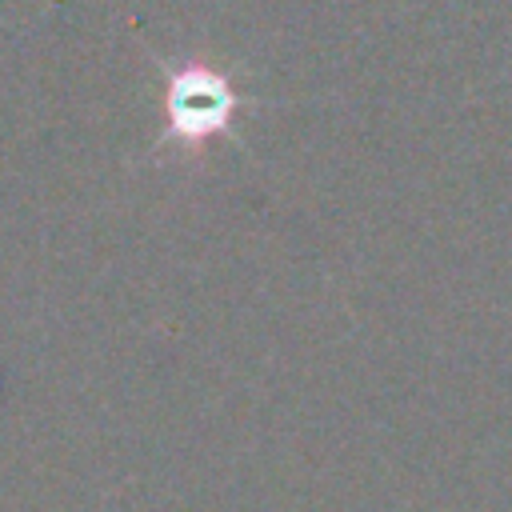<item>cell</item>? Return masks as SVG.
Segmentation results:
<instances>
[{
	"label": "cell",
	"mask_w": 512,
	"mask_h": 512,
	"mask_svg": "<svg viewBox=\"0 0 512 512\" xmlns=\"http://www.w3.org/2000/svg\"><path fill=\"white\" fill-rule=\"evenodd\" d=\"M192 84L196 88L172 84V116L180 124H188V132H208V124H220V116L228 108V92L208 72H192Z\"/></svg>",
	"instance_id": "cell-1"
}]
</instances>
